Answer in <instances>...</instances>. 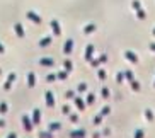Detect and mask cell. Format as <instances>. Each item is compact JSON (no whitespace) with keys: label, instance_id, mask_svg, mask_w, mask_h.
I'll use <instances>...</instances> for the list:
<instances>
[{"label":"cell","instance_id":"603a6c76","mask_svg":"<svg viewBox=\"0 0 155 138\" xmlns=\"http://www.w3.org/2000/svg\"><path fill=\"white\" fill-rule=\"evenodd\" d=\"M58 77L61 78V80H63V78H67V74H65V72H60V74H58Z\"/></svg>","mask_w":155,"mask_h":138},{"label":"cell","instance_id":"5b68a950","mask_svg":"<svg viewBox=\"0 0 155 138\" xmlns=\"http://www.w3.org/2000/svg\"><path fill=\"white\" fill-rule=\"evenodd\" d=\"M14 80H15V74H10L9 78H7V82L4 84V89H10V85L14 84Z\"/></svg>","mask_w":155,"mask_h":138},{"label":"cell","instance_id":"4fadbf2b","mask_svg":"<svg viewBox=\"0 0 155 138\" xmlns=\"http://www.w3.org/2000/svg\"><path fill=\"white\" fill-rule=\"evenodd\" d=\"M102 118H104V116H102V114L99 113V114H97L96 118H94V124H96V126H99V124L102 123Z\"/></svg>","mask_w":155,"mask_h":138},{"label":"cell","instance_id":"5bb4252c","mask_svg":"<svg viewBox=\"0 0 155 138\" xmlns=\"http://www.w3.org/2000/svg\"><path fill=\"white\" fill-rule=\"evenodd\" d=\"M143 136H145V131H143V130H137L133 138H143Z\"/></svg>","mask_w":155,"mask_h":138},{"label":"cell","instance_id":"ffe728a7","mask_svg":"<svg viewBox=\"0 0 155 138\" xmlns=\"http://www.w3.org/2000/svg\"><path fill=\"white\" fill-rule=\"evenodd\" d=\"M101 94H102V97H109V90H107V89H102Z\"/></svg>","mask_w":155,"mask_h":138},{"label":"cell","instance_id":"7a4b0ae2","mask_svg":"<svg viewBox=\"0 0 155 138\" xmlns=\"http://www.w3.org/2000/svg\"><path fill=\"white\" fill-rule=\"evenodd\" d=\"M22 123H24V130H26V131H31L32 126H34V124H32V120L29 116H22Z\"/></svg>","mask_w":155,"mask_h":138},{"label":"cell","instance_id":"44dd1931","mask_svg":"<svg viewBox=\"0 0 155 138\" xmlns=\"http://www.w3.org/2000/svg\"><path fill=\"white\" fill-rule=\"evenodd\" d=\"M65 68L70 72V70H72V63H70V61H65Z\"/></svg>","mask_w":155,"mask_h":138},{"label":"cell","instance_id":"9c48e42d","mask_svg":"<svg viewBox=\"0 0 155 138\" xmlns=\"http://www.w3.org/2000/svg\"><path fill=\"white\" fill-rule=\"evenodd\" d=\"M145 118L148 121H153L155 120V116H153V113H152V109H145Z\"/></svg>","mask_w":155,"mask_h":138},{"label":"cell","instance_id":"d6986e66","mask_svg":"<svg viewBox=\"0 0 155 138\" xmlns=\"http://www.w3.org/2000/svg\"><path fill=\"white\" fill-rule=\"evenodd\" d=\"M70 120H72V123H77V121H78V116H77V114H70Z\"/></svg>","mask_w":155,"mask_h":138},{"label":"cell","instance_id":"3957f363","mask_svg":"<svg viewBox=\"0 0 155 138\" xmlns=\"http://www.w3.org/2000/svg\"><path fill=\"white\" fill-rule=\"evenodd\" d=\"M39 120H41V113H39V109H34L32 111V124H39Z\"/></svg>","mask_w":155,"mask_h":138},{"label":"cell","instance_id":"83f0119b","mask_svg":"<svg viewBox=\"0 0 155 138\" xmlns=\"http://www.w3.org/2000/svg\"><path fill=\"white\" fill-rule=\"evenodd\" d=\"M101 136H102V135H101V133H97V131H96L94 135H92V138H101Z\"/></svg>","mask_w":155,"mask_h":138},{"label":"cell","instance_id":"d4e9b609","mask_svg":"<svg viewBox=\"0 0 155 138\" xmlns=\"http://www.w3.org/2000/svg\"><path fill=\"white\" fill-rule=\"evenodd\" d=\"M46 80H48V82H53V80H55V75H48V77H46Z\"/></svg>","mask_w":155,"mask_h":138},{"label":"cell","instance_id":"f546056e","mask_svg":"<svg viewBox=\"0 0 155 138\" xmlns=\"http://www.w3.org/2000/svg\"><path fill=\"white\" fill-rule=\"evenodd\" d=\"M4 126H5V121H4V120H0V128H4Z\"/></svg>","mask_w":155,"mask_h":138},{"label":"cell","instance_id":"8992f818","mask_svg":"<svg viewBox=\"0 0 155 138\" xmlns=\"http://www.w3.org/2000/svg\"><path fill=\"white\" fill-rule=\"evenodd\" d=\"M61 128V124L56 123V121H53V123H50V131L53 133V131H58V130Z\"/></svg>","mask_w":155,"mask_h":138},{"label":"cell","instance_id":"52a82bcc","mask_svg":"<svg viewBox=\"0 0 155 138\" xmlns=\"http://www.w3.org/2000/svg\"><path fill=\"white\" fill-rule=\"evenodd\" d=\"M28 84H29V87H32V85L36 84V75H34V74H29L28 75Z\"/></svg>","mask_w":155,"mask_h":138},{"label":"cell","instance_id":"277c9868","mask_svg":"<svg viewBox=\"0 0 155 138\" xmlns=\"http://www.w3.org/2000/svg\"><path fill=\"white\" fill-rule=\"evenodd\" d=\"M46 104H48V107L55 106V99H53V94L51 92H46Z\"/></svg>","mask_w":155,"mask_h":138},{"label":"cell","instance_id":"484cf974","mask_svg":"<svg viewBox=\"0 0 155 138\" xmlns=\"http://www.w3.org/2000/svg\"><path fill=\"white\" fill-rule=\"evenodd\" d=\"M106 77V74H104V70H101L99 72V78H104Z\"/></svg>","mask_w":155,"mask_h":138},{"label":"cell","instance_id":"8fae6325","mask_svg":"<svg viewBox=\"0 0 155 138\" xmlns=\"http://www.w3.org/2000/svg\"><path fill=\"white\" fill-rule=\"evenodd\" d=\"M9 111V106H7V102H0V114H5Z\"/></svg>","mask_w":155,"mask_h":138},{"label":"cell","instance_id":"9a60e30c","mask_svg":"<svg viewBox=\"0 0 155 138\" xmlns=\"http://www.w3.org/2000/svg\"><path fill=\"white\" fill-rule=\"evenodd\" d=\"M75 104L78 106V109H80V111L84 109V102H82V99H80V97H75Z\"/></svg>","mask_w":155,"mask_h":138},{"label":"cell","instance_id":"2e32d148","mask_svg":"<svg viewBox=\"0 0 155 138\" xmlns=\"http://www.w3.org/2000/svg\"><path fill=\"white\" fill-rule=\"evenodd\" d=\"M131 82V87H133V90H140V84L137 82V80H130Z\"/></svg>","mask_w":155,"mask_h":138},{"label":"cell","instance_id":"ac0fdd59","mask_svg":"<svg viewBox=\"0 0 155 138\" xmlns=\"http://www.w3.org/2000/svg\"><path fill=\"white\" fill-rule=\"evenodd\" d=\"M94 101H96V97L92 96V94H91L89 97H87V104H94Z\"/></svg>","mask_w":155,"mask_h":138},{"label":"cell","instance_id":"f1b7e54d","mask_svg":"<svg viewBox=\"0 0 155 138\" xmlns=\"http://www.w3.org/2000/svg\"><path fill=\"white\" fill-rule=\"evenodd\" d=\"M7 138H17V135H15V133H9V136H7Z\"/></svg>","mask_w":155,"mask_h":138},{"label":"cell","instance_id":"cb8c5ba5","mask_svg":"<svg viewBox=\"0 0 155 138\" xmlns=\"http://www.w3.org/2000/svg\"><path fill=\"white\" fill-rule=\"evenodd\" d=\"M73 96H75V94H73L72 90H68V92H67V97H68V99H73Z\"/></svg>","mask_w":155,"mask_h":138},{"label":"cell","instance_id":"e0dca14e","mask_svg":"<svg viewBox=\"0 0 155 138\" xmlns=\"http://www.w3.org/2000/svg\"><path fill=\"white\" fill-rule=\"evenodd\" d=\"M109 113H111V111H109V107H107V106L102 107V111H101V114H102V116H107Z\"/></svg>","mask_w":155,"mask_h":138},{"label":"cell","instance_id":"7c38bea8","mask_svg":"<svg viewBox=\"0 0 155 138\" xmlns=\"http://www.w3.org/2000/svg\"><path fill=\"white\" fill-rule=\"evenodd\" d=\"M39 138H53L51 131H39Z\"/></svg>","mask_w":155,"mask_h":138},{"label":"cell","instance_id":"4316f807","mask_svg":"<svg viewBox=\"0 0 155 138\" xmlns=\"http://www.w3.org/2000/svg\"><path fill=\"white\" fill-rule=\"evenodd\" d=\"M78 90H85V84H80L78 85Z\"/></svg>","mask_w":155,"mask_h":138},{"label":"cell","instance_id":"7402d4cb","mask_svg":"<svg viewBox=\"0 0 155 138\" xmlns=\"http://www.w3.org/2000/svg\"><path fill=\"white\" fill-rule=\"evenodd\" d=\"M63 113L65 114H70V106H63Z\"/></svg>","mask_w":155,"mask_h":138},{"label":"cell","instance_id":"6da1fadb","mask_svg":"<svg viewBox=\"0 0 155 138\" xmlns=\"http://www.w3.org/2000/svg\"><path fill=\"white\" fill-rule=\"evenodd\" d=\"M87 136V131L85 130H73V131H70V138H85Z\"/></svg>","mask_w":155,"mask_h":138},{"label":"cell","instance_id":"30bf717a","mask_svg":"<svg viewBox=\"0 0 155 138\" xmlns=\"http://www.w3.org/2000/svg\"><path fill=\"white\" fill-rule=\"evenodd\" d=\"M124 56H126V60H131V61H137L138 58L135 56V53H131V51H126L124 53Z\"/></svg>","mask_w":155,"mask_h":138},{"label":"cell","instance_id":"ba28073f","mask_svg":"<svg viewBox=\"0 0 155 138\" xmlns=\"http://www.w3.org/2000/svg\"><path fill=\"white\" fill-rule=\"evenodd\" d=\"M41 65H45V67H53V65H55V61L51 60V58H43Z\"/></svg>","mask_w":155,"mask_h":138}]
</instances>
